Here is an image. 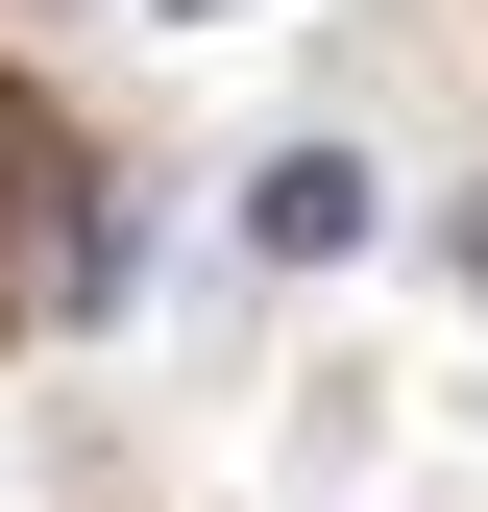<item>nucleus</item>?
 Returning a JSON list of instances; mask_svg holds the SVG:
<instances>
[{
	"label": "nucleus",
	"instance_id": "f03ea898",
	"mask_svg": "<svg viewBox=\"0 0 488 512\" xmlns=\"http://www.w3.org/2000/svg\"><path fill=\"white\" fill-rule=\"evenodd\" d=\"M464 293H488V196H464Z\"/></svg>",
	"mask_w": 488,
	"mask_h": 512
},
{
	"label": "nucleus",
	"instance_id": "f257e3e1",
	"mask_svg": "<svg viewBox=\"0 0 488 512\" xmlns=\"http://www.w3.org/2000/svg\"><path fill=\"white\" fill-rule=\"evenodd\" d=\"M244 244H269V269H342V244H366V171L342 147H269V171H244Z\"/></svg>",
	"mask_w": 488,
	"mask_h": 512
}]
</instances>
